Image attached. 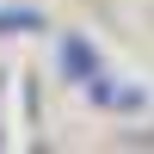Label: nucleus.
Segmentation results:
<instances>
[{
  "mask_svg": "<svg viewBox=\"0 0 154 154\" xmlns=\"http://www.w3.org/2000/svg\"><path fill=\"white\" fill-rule=\"evenodd\" d=\"M80 93L93 99V105H111V111H136V105H142V93H136V86H117L105 68H99L93 80H80Z\"/></svg>",
  "mask_w": 154,
  "mask_h": 154,
  "instance_id": "obj_2",
  "label": "nucleus"
},
{
  "mask_svg": "<svg viewBox=\"0 0 154 154\" xmlns=\"http://www.w3.org/2000/svg\"><path fill=\"white\" fill-rule=\"evenodd\" d=\"M31 31H49L37 6H0V37H31Z\"/></svg>",
  "mask_w": 154,
  "mask_h": 154,
  "instance_id": "obj_3",
  "label": "nucleus"
},
{
  "mask_svg": "<svg viewBox=\"0 0 154 154\" xmlns=\"http://www.w3.org/2000/svg\"><path fill=\"white\" fill-rule=\"evenodd\" d=\"M56 62H62L68 80H93V74H99V49L86 43V37H62V43H56Z\"/></svg>",
  "mask_w": 154,
  "mask_h": 154,
  "instance_id": "obj_1",
  "label": "nucleus"
}]
</instances>
